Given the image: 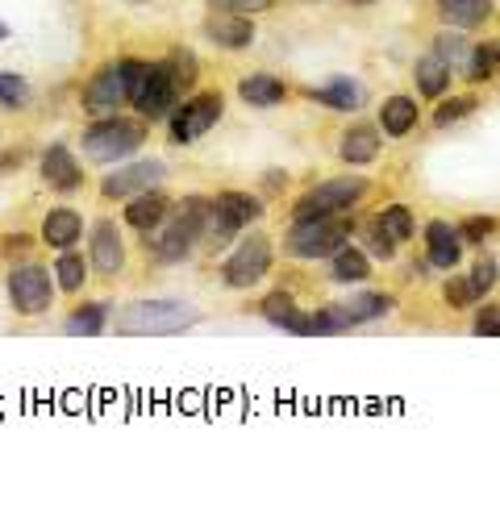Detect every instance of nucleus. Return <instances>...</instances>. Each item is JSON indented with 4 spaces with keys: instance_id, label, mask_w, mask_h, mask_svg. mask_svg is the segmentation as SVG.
<instances>
[{
    "instance_id": "obj_1",
    "label": "nucleus",
    "mask_w": 500,
    "mask_h": 512,
    "mask_svg": "<svg viewBox=\"0 0 500 512\" xmlns=\"http://www.w3.org/2000/svg\"><path fill=\"white\" fill-rule=\"evenodd\" d=\"M209 196H184L171 204V213L163 225H155L150 234H142L146 254L155 267H180L192 259V250H200V225H205Z\"/></svg>"
},
{
    "instance_id": "obj_2",
    "label": "nucleus",
    "mask_w": 500,
    "mask_h": 512,
    "mask_svg": "<svg viewBox=\"0 0 500 512\" xmlns=\"http://www.w3.org/2000/svg\"><path fill=\"white\" fill-rule=\"evenodd\" d=\"M150 142V121L138 117V113H105L96 117L88 130L80 134V150L88 163H100V167H113V163H125L130 155Z\"/></svg>"
},
{
    "instance_id": "obj_3",
    "label": "nucleus",
    "mask_w": 500,
    "mask_h": 512,
    "mask_svg": "<svg viewBox=\"0 0 500 512\" xmlns=\"http://www.w3.org/2000/svg\"><path fill=\"white\" fill-rule=\"evenodd\" d=\"M200 321V309L184 300H130L117 304L113 329L117 334H134V338H163V334H184Z\"/></svg>"
},
{
    "instance_id": "obj_4",
    "label": "nucleus",
    "mask_w": 500,
    "mask_h": 512,
    "mask_svg": "<svg viewBox=\"0 0 500 512\" xmlns=\"http://www.w3.org/2000/svg\"><path fill=\"white\" fill-rule=\"evenodd\" d=\"M146 59H113L105 67L92 71V80L80 88V109L92 113V117H105V113H121L130 105L134 88L142 84L146 75Z\"/></svg>"
},
{
    "instance_id": "obj_5",
    "label": "nucleus",
    "mask_w": 500,
    "mask_h": 512,
    "mask_svg": "<svg viewBox=\"0 0 500 512\" xmlns=\"http://www.w3.org/2000/svg\"><path fill=\"white\" fill-rule=\"evenodd\" d=\"M355 229L359 221H342V217H292L284 234V250L296 263H321L330 254H338Z\"/></svg>"
},
{
    "instance_id": "obj_6",
    "label": "nucleus",
    "mask_w": 500,
    "mask_h": 512,
    "mask_svg": "<svg viewBox=\"0 0 500 512\" xmlns=\"http://www.w3.org/2000/svg\"><path fill=\"white\" fill-rule=\"evenodd\" d=\"M275 263V242L263 234V229H242L238 242L230 246V254H225V263H221V284L225 292H250V288H259L267 271Z\"/></svg>"
},
{
    "instance_id": "obj_7",
    "label": "nucleus",
    "mask_w": 500,
    "mask_h": 512,
    "mask_svg": "<svg viewBox=\"0 0 500 512\" xmlns=\"http://www.w3.org/2000/svg\"><path fill=\"white\" fill-rule=\"evenodd\" d=\"M371 192V179L363 175H334L325 184L309 188L292 204V217H346L350 209H359Z\"/></svg>"
},
{
    "instance_id": "obj_8",
    "label": "nucleus",
    "mask_w": 500,
    "mask_h": 512,
    "mask_svg": "<svg viewBox=\"0 0 500 512\" xmlns=\"http://www.w3.org/2000/svg\"><path fill=\"white\" fill-rule=\"evenodd\" d=\"M5 292H9V304H13L17 317H46L55 309V296H59L50 267L30 263V259L13 263V271L5 275Z\"/></svg>"
},
{
    "instance_id": "obj_9",
    "label": "nucleus",
    "mask_w": 500,
    "mask_h": 512,
    "mask_svg": "<svg viewBox=\"0 0 500 512\" xmlns=\"http://www.w3.org/2000/svg\"><path fill=\"white\" fill-rule=\"evenodd\" d=\"M225 117V96L221 92H192L167 117V138L175 146H192L209 130H217V121Z\"/></svg>"
},
{
    "instance_id": "obj_10",
    "label": "nucleus",
    "mask_w": 500,
    "mask_h": 512,
    "mask_svg": "<svg viewBox=\"0 0 500 512\" xmlns=\"http://www.w3.org/2000/svg\"><path fill=\"white\" fill-rule=\"evenodd\" d=\"M163 179H167V163H159V159H125V163H117L105 179H100V196L125 204L138 192L163 188Z\"/></svg>"
},
{
    "instance_id": "obj_11",
    "label": "nucleus",
    "mask_w": 500,
    "mask_h": 512,
    "mask_svg": "<svg viewBox=\"0 0 500 512\" xmlns=\"http://www.w3.org/2000/svg\"><path fill=\"white\" fill-rule=\"evenodd\" d=\"M180 88H175V80H171V71H167V63L159 59V63H150L146 67V75H142V84L134 88V96H130V105H134V113L138 117H146V121H167L171 117V109L180 105Z\"/></svg>"
},
{
    "instance_id": "obj_12",
    "label": "nucleus",
    "mask_w": 500,
    "mask_h": 512,
    "mask_svg": "<svg viewBox=\"0 0 500 512\" xmlns=\"http://www.w3.org/2000/svg\"><path fill=\"white\" fill-rule=\"evenodd\" d=\"M88 263L100 279H117L130 263V254H125V238L113 217H96L92 229H88Z\"/></svg>"
},
{
    "instance_id": "obj_13",
    "label": "nucleus",
    "mask_w": 500,
    "mask_h": 512,
    "mask_svg": "<svg viewBox=\"0 0 500 512\" xmlns=\"http://www.w3.org/2000/svg\"><path fill=\"white\" fill-rule=\"evenodd\" d=\"M38 175H42V184L50 192H59V196H71V192L84 188V163L71 155L67 142H50L42 150L38 155Z\"/></svg>"
},
{
    "instance_id": "obj_14",
    "label": "nucleus",
    "mask_w": 500,
    "mask_h": 512,
    "mask_svg": "<svg viewBox=\"0 0 500 512\" xmlns=\"http://www.w3.org/2000/svg\"><path fill=\"white\" fill-rule=\"evenodd\" d=\"M421 242H425V263L438 267V271H455L463 263V234H459V225H450L446 217H430L421 229Z\"/></svg>"
},
{
    "instance_id": "obj_15",
    "label": "nucleus",
    "mask_w": 500,
    "mask_h": 512,
    "mask_svg": "<svg viewBox=\"0 0 500 512\" xmlns=\"http://www.w3.org/2000/svg\"><path fill=\"white\" fill-rule=\"evenodd\" d=\"M200 34H205L213 46H221V50H250L255 46V38H259V25H255V17H238V13H209L205 21H200Z\"/></svg>"
},
{
    "instance_id": "obj_16",
    "label": "nucleus",
    "mask_w": 500,
    "mask_h": 512,
    "mask_svg": "<svg viewBox=\"0 0 500 512\" xmlns=\"http://www.w3.org/2000/svg\"><path fill=\"white\" fill-rule=\"evenodd\" d=\"M380 155H384V130L375 121H355V125H346V130H342L338 159L346 167H371Z\"/></svg>"
},
{
    "instance_id": "obj_17",
    "label": "nucleus",
    "mask_w": 500,
    "mask_h": 512,
    "mask_svg": "<svg viewBox=\"0 0 500 512\" xmlns=\"http://www.w3.org/2000/svg\"><path fill=\"white\" fill-rule=\"evenodd\" d=\"M434 13L446 30H463V34H475L484 30L496 13V0H434Z\"/></svg>"
},
{
    "instance_id": "obj_18",
    "label": "nucleus",
    "mask_w": 500,
    "mask_h": 512,
    "mask_svg": "<svg viewBox=\"0 0 500 512\" xmlns=\"http://www.w3.org/2000/svg\"><path fill=\"white\" fill-rule=\"evenodd\" d=\"M350 329H359L355 317H350L346 300H334V304H321V309H309L305 317L296 321L292 334L300 338H330V334H350Z\"/></svg>"
},
{
    "instance_id": "obj_19",
    "label": "nucleus",
    "mask_w": 500,
    "mask_h": 512,
    "mask_svg": "<svg viewBox=\"0 0 500 512\" xmlns=\"http://www.w3.org/2000/svg\"><path fill=\"white\" fill-rule=\"evenodd\" d=\"M171 196L163 192V188H150V192H138V196H130L125 200V209H121V221L130 225V229H138V234H150L155 225H163V217L171 213Z\"/></svg>"
},
{
    "instance_id": "obj_20",
    "label": "nucleus",
    "mask_w": 500,
    "mask_h": 512,
    "mask_svg": "<svg viewBox=\"0 0 500 512\" xmlns=\"http://www.w3.org/2000/svg\"><path fill=\"white\" fill-rule=\"evenodd\" d=\"M309 100H317V105L334 109V113H359L367 105V88L359 80H350V75H334L330 84H317V88H305Z\"/></svg>"
},
{
    "instance_id": "obj_21",
    "label": "nucleus",
    "mask_w": 500,
    "mask_h": 512,
    "mask_svg": "<svg viewBox=\"0 0 500 512\" xmlns=\"http://www.w3.org/2000/svg\"><path fill=\"white\" fill-rule=\"evenodd\" d=\"M38 238H42L50 250H71V246H80V238H84V213H75V209H67V204H59V209H50V213L42 217Z\"/></svg>"
},
{
    "instance_id": "obj_22",
    "label": "nucleus",
    "mask_w": 500,
    "mask_h": 512,
    "mask_svg": "<svg viewBox=\"0 0 500 512\" xmlns=\"http://www.w3.org/2000/svg\"><path fill=\"white\" fill-rule=\"evenodd\" d=\"M238 96H242V105L250 109H275V105H284L288 100V84L280 80V75H271V71H250L238 80Z\"/></svg>"
},
{
    "instance_id": "obj_23",
    "label": "nucleus",
    "mask_w": 500,
    "mask_h": 512,
    "mask_svg": "<svg viewBox=\"0 0 500 512\" xmlns=\"http://www.w3.org/2000/svg\"><path fill=\"white\" fill-rule=\"evenodd\" d=\"M417 121H421V109H417V100L405 96V92L384 96L380 117H375V125L384 130V138H409L417 130Z\"/></svg>"
},
{
    "instance_id": "obj_24",
    "label": "nucleus",
    "mask_w": 500,
    "mask_h": 512,
    "mask_svg": "<svg viewBox=\"0 0 500 512\" xmlns=\"http://www.w3.org/2000/svg\"><path fill=\"white\" fill-rule=\"evenodd\" d=\"M238 234H242V225L209 196L205 225H200V250H205V254H221V250H230V246L238 242Z\"/></svg>"
},
{
    "instance_id": "obj_25",
    "label": "nucleus",
    "mask_w": 500,
    "mask_h": 512,
    "mask_svg": "<svg viewBox=\"0 0 500 512\" xmlns=\"http://www.w3.org/2000/svg\"><path fill=\"white\" fill-rule=\"evenodd\" d=\"M109 325H113V304L109 300H84L67 313L63 334L67 338H96V334H105Z\"/></svg>"
},
{
    "instance_id": "obj_26",
    "label": "nucleus",
    "mask_w": 500,
    "mask_h": 512,
    "mask_svg": "<svg viewBox=\"0 0 500 512\" xmlns=\"http://www.w3.org/2000/svg\"><path fill=\"white\" fill-rule=\"evenodd\" d=\"M50 275H55V288L63 296H80L88 288V275H92V263H88V254L80 250H59L55 254V263H50Z\"/></svg>"
},
{
    "instance_id": "obj_27",
    "label": "nucleus",
    "mask_w": 500,
    "mask_h": 512,
    "mask_svg": "<svg viewBox=\"0 0 500 512\" xmlns=\"http://www.w3.org/2000/svg\"><path fill=\"white\" fill-rule=\"evenodd\" d=\"M413 84H417V92L425 100H442L450 92V84H455V67H450L446 59H438L434 50H430V55H421L413 63Z\"/></svg>"
},
{
    "instance_id": "obj_28",
    "label": "nucleus",
    "mask_w": 500,
    "mask_h": 512,
    "mask_svg": "<svg viewBox=\"0 0 500 512\" xmlns=\"http://www.w3.org/2000/svg\"><path fill=\"white\" fill-rule=\"evenodd\" d=\"M330 279L334 284H367L371 279V254L355 242H346L338 254H330Z\"/></svg>"
},
{
    "instance_id": "obj_29",
    "label": "nucleus",
    "mask_w": 500,
    "mask_h": 512,
    "mask_svg": "<svg viewBox=\"0 0 500 512\" xmlns=\"http://www.w3.org/2000/svg\"><path fill=\"white\" fill-rule=\"evenodd\" d=\"M255 309H259V317H263L271 329H284V334H292L296 321L305 317V309H300V304H296V296H292V292H284V288L267 292V296L255 304Z\"/></svg>"
},
{
    "instance_id": "obj_30",
    "label": "nucleus",
    "mask_w": 500,
    "mask_h": 512,
    "mask_svg": "<svg viewBox=\"0 0 500 512\" xmlns=\"http://www.w3.org/2000/svg\"><path fill=\"white\" fill-rule=\"evenodd\" d=\"M346 309H350V317H355V325H371V321L392 317L396 296H392V292L363 288V292H355V296H346Z\"/></svg>"
},
{
    "instance_id": "obj_31",
    "label": "nucleus",
    "mask_w": 500,
    "mask_h": 512,
    "mask_svg": "<svg viewBox=\"0 0 500 512\" xmlns=\"http://www.w3.org/2000/svg\"><path fill=\"white\" fill-rule=\"evenodd\" d=\"M167 71H171V80L175 88H180V96H192V88L200 84V63H196V50L192 46H171L167 55H163Z\"/></svg>"
},
{
    "instance_id": "obj_32",
    "label": "nucleus",
    "mask_w": 500,
    "mask_h": 512,
    "mask_svg": "<svg viewBox=\"0 0 500 512\" xmlns=\"http://www.w3.org/2000/svg\"><path fill=\"white\" fill-rule=\"evenodd\" d=\"M213 200H217V204H221V209H225V213H230V217H234V221H238L242 229H250V225H259V221H263V213H267L259 196H250V192H238V188H225V192H217Z\"/></svg>"
},
{
    "instance_id": "obj_33",
    "label": "nucleus",
    "mask_w": 500,
    "mask_h": 512,
    "mask_svg": "<svg viewBox=\"0 0 500 512\" xmlns=\"http://www.w3.org/2000/svg\"><path fill=\"white\" fill-rule=\"evenodd\" d=\"M375 221H380L400 246L417 238V213L409 209V204H384V209L375 213Z\"/></svg>"
},
{
    "instance_id": "obj_34",
    "label": "nucleus",
    "mask_w": 500,
    "mask_h": 512,
    "mask_svg": "<svg viewBox=\"0 0 500 512\" xmlns=\"http://www.w3.org/2000/svg\"><path fill=\"white\" fill-rule=\"evenodd\" d=\"M475 109H480V96H475V92H463V96H442V100H438V109H434V125H438V130H450V125L467 121Z\"/></svg>"
},
{
    "instance_id": "obj_35",
    "label": "nucleus",
    "mask_w": 500,
    "mask_h": 512,
    "mask_svg": "<svg viewBox=\"0 0 500 512\" xmlns=\"http://www.w3.org/2000/svg\"><path fill=\"white\" fill-rule=\"evenodd\" d=\"M359 229H363V250L371 254V259H380V263H392V259H396L400 242L388 234V229H384L380 221L367 217V221H359Z\"/></svg>"
},
{
    "instance_id": "obj_36",
    "label": "nucleus",
    "mask_w": 500,
    "mask_h": 512,
    "mask_svg": "<svg viewBox=\"0 0 500 512\" xmlns=\"http://www.w3.org/2000/svg\"><path fill=\"white\" fill-rule=\"evenodd\" d=\"M30 105H34L30 80H25V75H17V71H0V109L17 113V109H30Z\"/></svg>"
},
{
    "instance_id": "obj_37",
    "label": "nucleus",
    "mask_w": 500,
    "mask_h": 512,
    "mask_svg": "<svg viewBox=\"0 0 500 512\" xmlns=\"http://www.w3.org/2000/svg\"><path fill=\"white\" fill-rule=\"evenodd\" d=\"M496 71H500V42L471 46V55H467V80L471 84H484V80H492Z\"/></svg>"
},
{
    "instance_id": "obj_38",
    "label": "nucleus",
    "mask_w": 500,
    "mask_h": 512,
    "mask_svg": "<svg viewBox=\"0 0 500 512\" xmlns=\"http://www.w3.org/2000/svg\"><path fill=\"white\" fill-rule=\"evenodd\" d=\"M467 279H471L475 300L492 296V292H496V284H500V263H496V254H488V250H484V254H475V263H471Z\"/></svg>"
},
{
    "instance_id": "obj_39",
    "label": "nucleus",
    "mask_w": 500,
    "mask_h": 512,
    "mask_svg": "<svg viewBox=\"0 0 500 512\" xmlns=\"http://www.w3.org/2000/svg\"><path fill=\"white\" fill-rule=\"evenodd\" d=\"M430 50H434L438 59H446L450 67H455V63H463V59L471 55V42L463 38V30H446V25H442V34L434 38V46H430Z\"/></svg>"
},
{
    "instance_id": "obj_40",
    "label": "nucleus",
    "mask_w": 500,
    "mask_h": 512,
    "mask_svg": "<svg viewBox=\"0 0 500 512\" xmlns=\"http://www.w3.org/2000/svg\"><path fill=\"white\" fill-rule=\"evenodd\" d=\"M442 304L446 309H475V292H471V279L467 275H450L446 284H442Z\"/></svg>"
},
{
    "instance_id": "obj_41",
    "label": "nucleus",
    "mask_w": 500,
    "mask_h": 512,
    "mask_svg": "<svg viewBox=\"0 0 500 512\" xmlns=\"http://www.w3.org/2000/svg\"><path fill=\"white\" fill-rule=\"evenodd\" d=\"M209 13H238V17H259L271 13L280 0H205Z\"/></svg>"
},
{
    "instance_id": "obj_42",
    "label": "nucleus",
    "mask_w": 500,
    "mask_h": 512,
    "mask_svg": "<svg viewBox=\"0 0 500 512\" xmlns=\"http://www.w3.org/2000/svg\"><path fill=\"white\" fill-rule=\"evenodd\" d=\"M455 225H459V234H463L467 246H484V242L496 234V229H500L496 217H480V213H475V217H463V221H455Z\"/></svg>"
},
{
    "instance_id": "obj_43",
    "label": "nucleus",
    "mask_w": 500,
    "mask_h": 512,
    "mask_svg": "<svg viewBox=\"0 0 500 512\" xmlns=\"http://www.w3.org/2000/svg\"><path fill=\"white\" fill-rule=\"evenodd\" d=\"M471 334L475 338H500V304H475Z\"/></svg>"
},
{
    "instance_id": "obj_44",
    "label": "nucleus",
    "mask_w": 500,
    "mask_h": 512,
    "mask_svg": "<svg viewBox=\"0 0 500 512\" xmlns=\"http://www.w3.org/2000/svg\"><path fill=\"white\" fill-rule=\"evenodd\" d=\"M30 250H34V238H30V234H21V229H17V234H5V238H0V254H5V259H25Z\"/></svg>"
},
{
    "instance_id": "obj_45",
    "label": "nucleus",
    "mask_w": 500,
    "mask_h": 512,
    "mask_svg": "<svg viewBox=\"0 0 500 512\" xmlns=\"http://www.w3.org/2000/svg\"><path fill=\"white\" fill-rule=\"evenodd\" d=\"M263 196H284L288 192V171H263Z\"/></svg>"
},
{
    "instance_id": "obj_46",
    "label": "nucleus",
    "mask_w": 500,
    "mask_h": 512,
    "mask_svg": "<svg viewBox=\"0 0 500 512\" xmlns=\"http://www.w3.org/2000/svg\"><path fill=\"white\" fill-rule=\"evenodd\" d=\"M9 159H0V175H9V171H21L25 167V150H5Z\"/></svg>"
},
{
    "instance_id": "obj_47",
    "label": "nucleus",
    "mask_w": 500,
    "mask_h": 512,
    "mask_svg": "<svg viewBox=\"0 0 500 512\" xmlns=\"http://www.w3.org/2000/svg\"><path fill=\"white\" fill-rule=\"evenodd\" d=\"M0 42H9V25L5 21H0Z\"/></svg>"
},
{
    "instance_id": "obj_48",
    "label": "nucleus",
    "mask_w": 500,
    "mask_h": 512,
    "mask_svg": "<svg viewBox=\"0 0 500 512\" xmlns=\"http://www.w3.org/2000/svg\"><path fill=\"white\" fill-rule=\"evenodd\" d=\"M350 5H375V0H350Z\"/></svg>"
}]
</instances>
